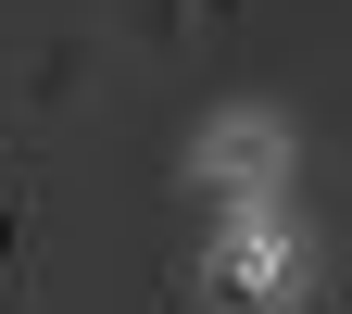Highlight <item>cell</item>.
Segmentation results:
<instances>
[{
  "instance_id": "obj_1",
  "label": "cell",
  "mask_w": 352,
  "mask_h": 314,
  "mask_svg": "<svg viewBox=\"0 0 352 314\" xmlns=\"http://www.w3.org/2000/svg\"><path fill=\"white\" fill-rule=\"evenodd\" d=\"M214 289H227V302H289V239H277V227H227Z\"/></svg>"
},
{
  "instance_id": "obj_2",
  "label": "cell",
  "mask_w": 352,
  "mask_h": 314,
  "mask_svg": "<svg viewBox=\"0 0 352 314\" xmlns=\"http://www.w3.org/2000/svg\"><path fill=\"white\" fill-rule=\"evenodd\" d=\"M264 164H277V139H264V126H227V139H214V176H227V189H252Z\"/></svg>"
}]
</instances>
